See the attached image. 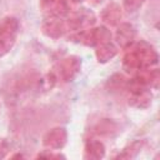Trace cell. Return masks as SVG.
Masks as SVG:
<instances>
[{"instance_id": "obj_1", "label": "cell", "mask_w": 160, "mask_h": 160, "mask_svg": "<svg viewBox=\"0 0 160 160\" xmlns=\"http://www.w3.org/2000/svg\"><path fill=\"white\" fill-rule=\"evenodd\" d=\"M111 31L106 26H96L89 28L81 31H76V34L71 38L75 41L86 45V46H98L102 42L111 41Z\"/></svg>"}, {"instance_id": "obj_2", "label": "cell", "mask_w": 160, "mask_h": 160, "mask_svg": "<svg viewBox=\"0 0 160 160\" xmlns=\"http://www.w3.org/2000/svg\"><path fill=\"white\" fill-rule=\"evenodd\" d=\"M65 22H66L68 30L81 31L91 28L96 22V16L91 10L86 8H80L79 10L71 12Z\"/></svg>"}, {"instance_id": "obj_3", "label": "cell", "mask_w": 160, "mask_h": 160, "mask_svg": "<svg viewBox=\"0 0 160 160\" xmlns=\"http://www.w3.org/2000/svg\"><path fill=\"white\" fill-rule=\"evenodd\" d=\"M81 58L76 55H69L58 64V75L64 82L72 81L81 70Z\"/></svg>"}, {"instance_id": "obj_4", "label": "cell", "mask_w": 160, "mask_h": 160, "mask_svg": "<svg viewBox=\"0 0 160 160\" xmlns=\"http://www.w3.org/2000/svg\"><path fill=\"white\" fill-rule=\"evenodd\" d=\"M132 46L140 59V69L152 68L159 62V54L151 44L146 42L145 40H140L135 45L132 44Z\"/></svg>"}, {"instance_id": "obj_5", "label": "cell", "mask_w": 160, "mask_h": 160, "mask_svg": "<svg viewBox=\"0 0 160 160\" xmlns=\"http://www.w3.org/2000/svg\"><path fill=\"white\" fill-rule=\"evenodd\" d=\"M68 142V131L62 126H55L42 136V145L50 150H60Z\"/></svg>"}, {"instance_id": "obj_6", "label": "cell", "mask_w": 160, "mask_h": 160, "mask_svg": "<svg viewBox=\"0 0 160 160\" xmlns=\"http://www.w3.org/2000/svg\"><path fill=\"white\" fill-rule=\"evenodd\" d=\"M40 10L48 18H64L69 14L68 0H40Z\"/></svg>"}, {"instance_id": "obj_7", "label": "cell", "mask_w": 160, "mask_h": 160, "mask_svg": "<svg viewBox=\"0 0 160 160\" xmlns=\"http://www.w3.org/2000/svg\"><path fill=\"white\" fill-rule=\"evenodd\" d=\"M136 38V30L134 28V25H131L130 22H120L116 26V31H115V40L118 46H120L121 49L126 50L129 49Z\"/></svg>"}, {"instance_id": "obj_8", "label": "cell", "mask_w": 160, "mask_h": 160, "mask_svg": "<svg viewBox=\"0 0 160 160\" xmlns=\"http://www.w3.org/2000/svg\"><path fill=\"white\" fill-rule=\"evenodd\" d=\"M68 28L66 22L61 20V18H48L42 25H41V31L45 36L50 39H60L65 35Z\"/></svg>"}, {"instance_id": "obj_9", "label": "cell", "mask_w": 160, "mask_h": 160, "mask_svg": "<svg viewBox=\"0 0 160 160\" xmlns=\"http://www.w3.org/2000/svg\"><path fill=\"white\" fill-rule=\"evenodd\" d=\"M102 22L108 26H118L122 18V9L118 2H109L100 12Z\"/></svg>"}, {"instance_id": "obj_10", "label": "cell", "mask_w": 160, "mask_h": 160, "mask_svg": "<svg viewBox=\"0 0 160 160\" xmlns=\"http://www.w3.org/2000/svg\"><path fill=\"white\" fill-rule=\"evenodd\" d=\"M152 101V94L149 90V88L146 89H139V90H134L130 91V96H129V105L135 108V109H148L151 105Z\"/></svg>"}, {"instance_id": "obj_11", "label": "cell", "mask_w": 160, "mask_h": 160, "mask_svg": "<svg viewBox=\"0 0 160 160\" xmlns=\"http://www.w3.org/2000/svg\"><path fill=\"white\" fill-rule=\"evenodd\" d=\"M118 51H119L118 46L114 42H111V41L102 42V44L95 46V58H96L98 62L106 64L118 55Z\"/></svg>"}, {"instance_id": "obj_12", "label": "cell", "mask_w": 160, "mask_h": 160, "mask_svg": "<svg viewBox=\"0 0 160 160\" xmlns=\"http://www.w3.org/2000/svg\"><path fill=\"white\" fill-rule=\"evenodd\" d=\"M105 145L102 141L98 139H89L84 146V156L85 159L100 160L105 156Z\"/></svg>"}, {"instance_id": "obj_13", "label": "cell", "mask_w": 160, "mask_h": 160, "mask_svg": "<svg viewBox=\"0 0 160 160\" xmlns=\"http://www.w3.org/2000/svg\"><path fill=\"white\" fill-rule=\"evenodd\" d=\"M128 51L125 52L124 58H122V69L126 72H132V71H138L140 69V59L138 56L136 50L134 49V46L131 45L129 49H126Z\"/></svg>"}, {"instance_id": "obj_14", "label": "cell", "mask_w": 160, "mask_h": 160, "mask_svg": "<svg viewBox=\"0 0 160 160\" xmlns=\"http://www.w3.org/2000/svg\"><path fill=\"white\" fill-rule=\"evenodd\" d=\"M19 21L14 16H6L0 20V38L9 35H18Z\"/></svg>"}, {"instance_id": "obj_15", "label": "cell", "mask_w": 160, "mask_h": 160, "mask_svg": "<svg viewBox=\"0 0 160 160\" xmlns=\"http://www.w3.org/2000/svg\"><path fill=\"white\" fill-rule=\"evenodd\" d=\"M118 129H119L118 124H116L114 120H111V119H102V120H100V121L95 125V128H94L95 134H98V135H104V136H110V135H112L114 132L118 131Z\"/></svg>"}, {"instance_id": "obj_16", "label": "cell", "mask_w": 160, "mask_h": 160, "mask_svg": "<svg viewBox=\"0 0 160 160\" xmlns=\"http://www.w3.org/2000/svg\"><path fill=\"white\" fill-rule=\"evenodd\" d=\"M142 145H144V141L142 140H135L132 142H130L129 145H126L121 152H119V155H116V159H132L135 158L140 150L142 149Z\"/></svg>"}, {"instance_id": "obj_17", "label": "cell", "mask_w": 160, "mask_h": 160, "mask_svg": "<svg viewBox=\"0 0 160 160\" xmlns=\"http://www.w3.org/2000/svg\"><path fill=\"white\" fill-rule=\"evenodd\" d=\"M126 82L128 79L122 75V74H114L112 76L109 78L108 80V89L111 91H119V90H124L126 89Z\"/></svg>"}, {"instance_id": "obj_18", "label": "cell", "mask_w": 160, "mask_h": 160, "mask_svg": "<svg viewBox=\"0 0 160 160\" xmlns=\"http://www.w3.org/2000/svg\"><path fill=\"white\" fill-rule=\"evenodd\" d=\"M16 42V35H9L0 38V58L8 55Z\"/></svg>"}, {"instance_id": "obj_19", "label": "cell", "mask_w": 160, "mask_h": 160, "mask_svg": "<svg viewBox=\"0 0 160 160\" xmlns=\"http://www.w3.org/2000/svg\"><path fill=\"white\" fill-rule=\"evenodd\" d=\"M145 0H124L122 1V8L126 12L132 14L135 11H138L142 5H144Z\"/></svg>"}, {"instance_id": "obj_20", "label": "cell", "mask_w": 160, "mask_h": 160, "mask_svg": "<svg viewBox=\"0 0 160 160\" xmlns=\"http://www.w3.org/2000/svg\"><path fill=\"white\" fill-rule=\"evenodd\" d=\"M54 151H56V150H45V151H42V152H39L35 158L36 159H39V158H45V159H65L66 156L65 155H62V154H60V152H54Z\"/></svg>"}, {"instance_id": "obj_21", "label": "cell", "mask_w": 160, "mask_h": 160, "mask_svg": "<svg viewBox=\"0 0 160 160\" xmlns=\"http://www.w3.org/2000/svg\"><path fill=\"white\" fill-rule=\"evenodd\" d=\"M160 81V72L159 69H150V88L158 89Z\"/></svg>"}, {"instance_id": "obj_22", "label": "cell", "mask_w": 160, "mask_h": 160, "mask_svg": "<svg viewBox=\"0 0 160 160\" xmlns=\"http://www.w3.org/2000/svg\"><path fill=\"white\" fill-rule=\"evenodd\" d=\"M10 151V144L6 139L1 138L0 139V159H4Z\"/></svg>"}, {"instance_id": "obj_23", "label": "cell", "mask_w": 160, "mask_h": 160, "mask_svg": "<svg viewBox=\"0 0 160 160\" xmlns=\"http://www.w3.org/2000/svg\"><path fill=\"white\" fill-rule=\"evenodd\" d=\"M11 158H12V159H14V158H24V155H21V154H15V155H12Z\"/></svg>"}, {"instance_id": "obj_24", "label": "cell", "mask_w": 160, "mask_h": 160, "mask_svg": "<svg viewBox=\"0 0 160 160\" xmlns=\"http://www.w3.org/2000/svg\"><path fill=\"white\" fill-rule=\"evenodd\" d=\"M72 2H75V4H78V2H82V1H85V0H71Z\"/></svg>"}]
</instances>
